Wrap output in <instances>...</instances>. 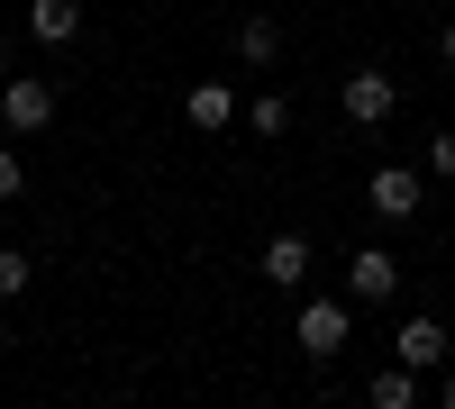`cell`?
<instances>
[{
    "label": "cell",
    "instance_id": "17",
    "mask_svg": "<svg viewBox=\"0 0 455 409\" xmlns=\"http://www.w3.org/2000/svg\"><path fill=\"white\" fill-rule=\"evenodd\" d=\"M437 400H446V409H455V374H446V382H437Z\"/></svg>",
    "mask_w": 455,
    "mask_h": 409
},
{
    "label": "cell",
    "instance_id": "3",
    "mask_svg": "<svg viewBox=\"0 0 455 409\" xmlns=\"http://www.w3.org/2000/svg\"><path fill=\"white\" fill-rule=\"evenodd\" d=\"M364 209L383 218V228L419 218V173H410V164H383V173H373V192H364Z\"/></svg>",
    "mask_w": 455,
    "mask_h": 409
},
{
    "label": "cell",
    "instance_id": "10",
    "mask_svg": "<svg viewBox=\"0 0 455 409\" xmlns=\"http://www.w3.org/2000/svg\"><path fill=\"white\" fill-rule=\"evenodd\" d=\"M274 55H283V28H274V19H246V28H237V64H255V73H264Z\"/></svg>",
    "mask_w": 455,
    "mask_h": 409
},
{
    "label": "cell",
    "instance_id": "4",
    "mask_svg": "<svg viewBox=\"0 0 455 409\" xmlns=\"http://www.w3.org/2000/svg\"><path fill=\"white\" fill-rule=\"evenodd\" d=\"M455 346H446V327L419 310V319H401V337H392V364H410V374H437Z\"/></svg>",
    "mask_w": 455,
    "mask_h": 409
},
{
    "label": "cell",
    "instance_id": "18",
    "mask_svg": "<svg viewBox=\"0 0 455 409\" xmlns=\"http://www.w3.org/2000/svg\"><path fill=\"white\" fill-rule=\"evenodd\" d=\"M0 83H10V36H0Z\"/></svg>",
    "mask_w": 455,
    "mask_h": 409
},
{
    "label": "cell",
    "instance_id": "12",
    "mask_svg": "<svg viewBox=\"0 0 455 409\" xmlns=\"http://www.w3.org/2000/svg\"><path fill=\"white\" fill-rule=\"evenodd\" d=\"M410 400H419V374H410V364L373 374V409H410Z\"/></svg>",
    "mask_w": 455,
    "mask_h": 409
},
{
    "label": "cell",
    "instance_id": "6",
    "mask_svg": "<svg viewBox=\"0 0 455 409\" xmlns=\"http://www.w3.org/2000/svg\"><path fill=\"white\" fill-rule=\"evenodd\" d=\"M401 291V264H392V246H364L355 264H347V301H392Z\"/></svg>",
    "mask_w": 455,
    "mask_h": 409
},
{
    "label": "cell",
    "instance_id": "1",
    "mask_svg": "<svg viewBox=\"0 0 455 409\" xmlns=\"http://www.w3.org/2000/svg\"><path fill=\"white\" fill-rule=\"evenodd\" d=\"M0 128H19V137L55 128V83H36V73H10V83H0Z\"/></svg>",
    "mask_w": 455,
    "mask_h": 409
},
{
    "label": "cell",
    "instance_id": "14",
    "mask_svg": "<svg viewBox=\"0 0 455 409\" xmlns=\"http://www.w3.org/2000/svg\"><path fill=\"white\" fill-rule=\"evenodd\" d=\"M428 173H446V182H455V128H437V137H428Z\"/></svg>",
    "mask_w": 455,
    "mask_h": 409
},
{
    "label": "cell",
    "instance_id": "7",
    "mask_svg": "<svg viewBox=\"0 0 455 409\" xmlns=\"http://www.w3.org/2000/svg\"><path fill=\"white\" fill-rule=\"evenodd\" d=\"M264 282H274V291H300V282H310V237H274V246H264Z\"/></svg>",
    "mask_w": 455,
    "mask_h": 409
},
{
    "label": "cell",
    "instance_id": "16",
    "mask_svg": "<svg viewBox=\"0 0 455 409\" xmlns=\"http://www.w3.org/2000/svg\"><path fill=\"white\" fill-rule=\"evenodd\" d=\"M437 55H446V64H455V19H446V36H437Z\"/></svg>",
    "mask_w": 455,
    "mask_h": 409
},
{
    "label": "cell",
    "instance_id": "2",
    "mask_svg": "<svg viewBox=\"0 0 455 409\" xmlns=\"http://www.w3.org/2000/svg\"><path fill=\"white\" fill-rule=\"evenodd\" d=\"M392 100H401V91H392V73H383V64H355V73H347V91H337V109H347L355 128H383V119H392Z\"/></svg>",
    "mask_w": 455,
    "mask_h": 409
},
{
    "label": "cell",
    "instance_id": "9",
    "mask_svg": "<svg viewBox=\"0 0 455 409\" xmlns=\"http://www.w3.org/2000/svg\"><path fill=\"white\" fill-rule=\"evenodd\" d=\"M182 109H192V128H228V119H237V91H228V83H192Z\"/></svg>",
    "mask_w": 455,
    "mask_h": 409
},
{
    "label": "cell",
    "instance_id": "8",
    "mask_svg": "<svg viewBox=\"0 0 455 409\" xmlns=\"http://www.w3.org/2000/svg\"><path fill=\"white\" fill-rule=\"evenodd\" d=\"M73 28H83V10H73V0H28V36H36V46H64Z\"/></svg>",
    "mask_w": 455,
    "mask_h": 409
},
{
    "label": "cell",
    "instance_id": "15",
    "mask_svg": "<svg viewBox=\"0 0 455 409\" xmlns=\"http://www.w3.org/2000/svg\"><path fill=\"white\" fill-rule=\"evenodd\" d=\"M28 192V173H19V155H10V146H0V201H19Z\"/></svg>",
    "mask_w": 455,
    "mask_h": 409
},
{
    "label": "cell",
    "instance_id": "11",
    "mask_svg": "<svg viewBox=\"0 0 455 409\" xmlns=\"http://www.w3.org/2000/svg\"><path fill=\"white\" fill-rule=\"evenodd\" d=\"M283 128H291V100L283 91H255L246 100V137H283Z\"/></svg>",
    "mask_w": 455,
    "mask_h": 409
},
{
    "label": "cell",
    "instance_id": "13",
    "mask_svg": "<svg viewBox=\"0 0 455 409\" xmlns=\"http://www.w3.org/2000/svg\"><path fill=\"white\" fill-rule=\"evenodd\" d=\"M19 291H28V255L0 246V301H19Z\"/></svg>",
    "mask_w": 455,
    "mask_h": 409
},
{
    "label": "cell",
    "instance_id": "19",
    "mask_svg": "<svg viewBox=\"0 0 455 409\" xmlns=\"http://www.w3.org/2000/svg\"><path fill=\"white\" fill-rule=\"evenodd\" d=\"M0 355H10V319H0Z\"/></svg>",
    "mask_w": 455,
    "mask_h": 409
},
{
    "label": "cell",
    "instance_id": "5",
    "mask_svg": "<svg viewBox=\"0 0 455 409\" xmlns=\"http://www.w3.org/2000/svg\"><path fill=\"white\" fill-rule=\"evenodd\" d=\"M300 346H310V364H328L337 346H347V301H300Z\"/></svg>",
    "mask_w": 455,
    "mask_h": 409
}]
</instances>
